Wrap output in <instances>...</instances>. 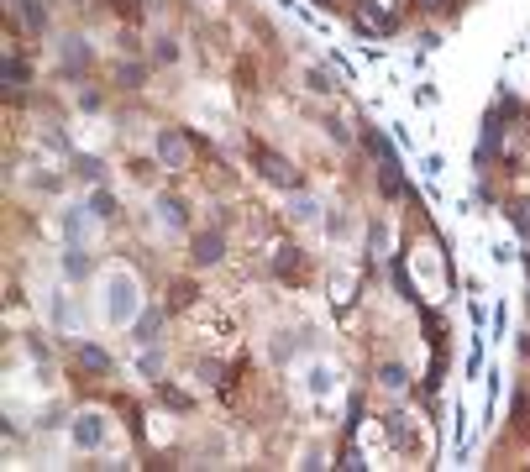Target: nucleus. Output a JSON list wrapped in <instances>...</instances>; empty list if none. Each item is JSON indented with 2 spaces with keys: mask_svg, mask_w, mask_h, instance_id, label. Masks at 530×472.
<instances>
[{
  "mask_svg": "<svg viewBox=\"0 0 530 472\" xmlns=\"http://www.w3.org/2000/svg\"><path fill=\"white\" fill-rule=\"evenodd\" d=\"M131 310H137V299H131V278L106 283V315H110V320H126Z\"/></svg>",
  "mask_w": 530,
  "mask_h": 472,
  "instance_id": "obj_1",
  "label": "nucleus"
},
{
  "mask_svg": "<svg viewBox=\"0 0 530 472\" xmlns=\"http://www.w3.org/2000/svg\"><path fill=\"white\" fill-rule=\"evenodd\" d=\"M221 252H226V236L221 231H200V236H194V262H200V268L221 262Z\"/></svg>",
  "mask_w": 530,
  "mask_h": 472,
  "instance_id": "obj_2",
  "label": "nucleus"
},
{
  "mask_svg": "<svg viewBox=\"0 0 530 472\" xmlns=\"http://www.w3.org/2000/svg\"><path fill=\"white\" fill-rule=\"evenodd\" d=\"M74 441H79V446H100V441H106V425H100V414H79V425H74Z\"/></svg>",
  "mask_w": 530,
  "mask_h": 472,
  "instance_id": "obj_3",
  "label": "nucleus"
},
{
  "mask_svg": "<svg viewBox=\"0 0 530 472\" xmlns=\"http://www.w3.org/2000/svg\"><path fill=\"white\" fill-rule=\"evenodd\" d=\"M158 153H163L168 168H184V142H179L174 131H158Z\"/></svg>",
  "mask_w": 530,
  "mask_h": 472,
  "instance_id": "obj_4",
  "label": "nucleus"
},
{
  "mask_svg": "<svg viewBox=\"0 0 530 472\" xmlns=\"http://www.w3.org/2000/svg\"><path fill=\"white\" fill-rule=\"evenodd\" d=\"M499 137H504V126H499V116H488V121H483V137H478V158L499 153Z\"/></svg>",
  "mask_w": 530,
  "mask_h": 472,
  "instance_id": "obj_5",
  "label": "nucleus"
},
{
  "mask_svg": "<svg viewBox=\"0 0 530 472\" xmlns=\"http://www.w3.org/2000/svg\"><path fill=\"white\" fill-rule=\"evenodd\" d=\"M263 174H268L273 184H299V178L289 174V163H283V158H268V153H263Z\"/></svg>",
  "mask_w": 530,
  "mask_h": 472,
  "instance_id": "obj_6",
  "label": "nucleus"
},
{
  "mask_svg": "<svg viewBox=\"0 0 530 472\" xmlns=\"http://www.w3.org/2000/svg\"><path fill=\"white\" fill-rule=\"evenodd\" d=\"M509 221H515L520 236H530V200H515V205H509Z\"/></svg>",
  "mask_w": 530,
  "mask_h": 472,
  "instance_id": "obj_7",
  "label": "nucleus"
},
{
  "mask_svg": "<svg viewBox=\"0 0 530 472\" xmlns=\"http://www.w3.org/2000/svg\"><path fill=\"white\" fill-rule=\"evenodd\" d=\"M378 383H383V389H404V383H410V373H404L399 362H389L383 373H378Z\"/></svg>",
  "mask_w": 530,
  "mask_h": 472,
  "instance_id": "obj_8",
  "label": "nucleus"
},
{
  "mask_svg": "<svg viewBox=\"0 0 530 472\" xmlns=\"http://www.w3.org/2000/svg\"><path fill=\"white\" fill-rule=\"evenodd\" d=\"M116 194H106V189H100V194H94V215H100V221H116Z\"/></svg>",
  "mask_w": 530,
  "mask_h": 472,
  "instance_id": "obj_9",
  "label": "nucleus"
},
{
  "mask_svg": "<svg viewBox=\"0 0 530 472\" xmlns=\"http://www.w3.org/2000/svg\"><path fill=\"white\" fill-rule=\"evenodd\" d=\"M63 69H74V74L84 69V47H79V37H69V47H63Z\"/></svg>",
  "mask_w": 530,
  "mask_h": 472,
  "instance_id": "obj_10",
  "label": "nucleus"
},
{
  "mask_svg": "<svg viewBox=\"0 0 530 472\" xmlns=\"http://www.w3.org/2000/svg\"><path fill=\"white\" fill-rule=\"evenodd\" d=\"M79 357H84V367H94V373H106V367H110V357L100 352V346H84Z\"/></svg>",
  "mask_w": 530,
  "mask_h": 472,
  "instance_id": "obj_11",
  "label": "nucleus"
},
{
  "mask_svg": "<svg viewBox=\"0 0 530 472\" xmlns=\"http://www.w3.org/2000/svg\"><path fill=\"white\" fill-rule=\"evenodd\" d=\"M158 326H163V315H158V310H153V315H142V326H137L142 336H137V342H153V330H158Z\"/></svg>",
  "mask_w": 530,
  "mask_h": 472,
  "instance_id": "obj_12",
  "label": "nucleus"
},
{
  "mask_svg": "<svg viewBox=\"0 0 530 472\" xmlns=\"http://www.w3.org/2000/svg\"><path fill=\"white\" fill-rule=\"evenodd\" d=\"M394 289H399L404 299H420V294H415V283H410V273H404V268H394Z\"/></svg>",
  "mask_w": 530,
  "mask_h": 472,
  "instance_id": "obj_13",
  "label": "nucleus"
},
{
  "mask_svg": "<svg viewBox=\"0 0 530 472\" xmlns=\"http://www.w3.org/2000/svg\"><path fill=\"white\" fill-rule=\"evenodd\" d=\"M163 221H168V226H184V205H179V200H163Z\"/></svg>",
  "mask_w": 530,
  "mask_h": 472,
  "instance_id": "obj_14",
  "label": "nucleus"
}]
</instances>
